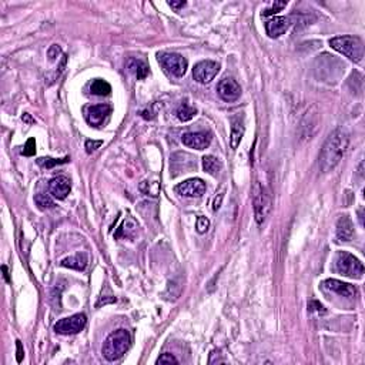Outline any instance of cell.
<instances>
[{
	"mask_svg": "<svg viewBox=\"0 0 365 365\" xmlns=\"http://www.w3.org/2000/svg\"><path fill=\"white\" fill-rule=\"evenodd\" d=\"M348 149V134L342 129H335L322 146V150L318 157V165L322 173H328L335 168L342 160Z\"/></svg>",
	"mask_w": 365,
	"mask_h": 365,
	"instance_id": "cell-1",
	"label": "cell"
},
{
	"mask_svg": "<svg viewBox=\"0 0 365 365\" xmlns=\"http://www.w3.org/2000/svg\"><path fill=\"white\" fill-rule=\"evenodd\" d=\"M130 344H131V337L129 331L123 328L113 331L103 344V350H102L103 357L107 361H117L127 353Z\"/></svg>",
	"mask_w": 365,
	"mask_h": 365,
	"instance_id": "cell-2",
	"label": "cell"
},
{
	"mask_svg": "<svg viewBox=\"0 0 365 365\" xmlns=\"http://www.w3.org/2000/svg\"><path fill=\"white\" fill-rule=\"evenodd\" d=\"M330 46L345 57L360 63L364 57V45L363 40L357 36H337L330 40Z\"/></svg>",
	"mask_w": 365,
	"mask_h": 365,
	"instance_id": "cell-3",
	"label": "cell"
},
{
	"mask_svg": "<svg viewBox=\"0 0 365 365\" xmlns=\"http://www.w3.org/2000/svg\"><path fill=\"white\" fill-rule=\"evenodd\" d=\"M253 206L256 221L257 224H262L271 211V197L268 190L259 181L254 184L253 189Z\"/></svg>",
	"mask_w": 365,
	"mask_h": 365,
	"instance_id": "cell-4",
	"label": "cell"
},
{
	"mask_svg": "<svg viewBox=\"0 0 365 365\" xmlns=\"http://www.w3.org/2000/svg\"><path fill=\"white\" fill-rule=\"evenodd\" d=\"M335 268L337 271L350 278H361L364 274V265L353 254L340 251L335 257Z\"/></svg>",
	"mask_w": 365,
	"mask_h": 365,
	"instance_id": "cell-5",
	"label": "cell"
},
{
	"mask_svg": "<svg viewBox=\"0 0 365 365\" xmlns=\"http://www.w3.org/2000/svg\"><path fill=\"white\" fill-rule=\"evenodd\" d=\"M158 61L168 73L173 76L181 77L187 70V60L178 53H161L158 54Z\"/></svg>",
	"mask_w": 365,
	"mask_h": 365,
	"instance_id": "cell-6",
	"label": "cell"
},
{
	"mask_svg": "<svg viewBox=\"0 0 365 365\" xmlns=\"http://www.w3.org/2000/svg\"><path fill=\"white\" fill-rule=\"evenodd\" d=\"M86 321L87 318L84 314H74L71 317L61 318L54 324V331L61 335H73L86 327Z\"/></svg>",
	"mask_w": 365,
	"mask_h": 365,
	"instance_id": "cell-7",
	"label": "cell"
},
{
	"mask_svg": "<svg viewBox=\"0 0 365 365\" xmlns=\"http://www.w3.org/2000/svg\"><path fill=\"white\" fill-rule=\"evenodd\" d=\"M218 70H220L218 63L211 61V60H204V61H200L194 66L193 77L196 82L201 83V84H207L217 76Z\"/></svg>",
	"mask_w": 365,
	"mask_h": 365,
	"instance_id": "cell-8",
	"label": "cell"
},
{
	"mask_svg": "<svg viewBox=\"0 0 365 365\" xmlns=\"http://www.w3.org/2000/svg\"><path fill=\"white\" fill-rule=\"evenodd\" d=\"M176 193L183 197L197 199L206 193V183L201 178H190L176 186Z\"/></svg>",
	"mask_w": 365,
	"mask_h": 365,
	"instance_id": "cell-9",
	"label": "cell"
},
{
	"mask_svg": "<svg viewBox=\"0 0 365 365\" xmlns=\"http://www.w3.org/2000/svg\"><path fill=\"white\" fill-rule=\"evenodd\" d=\"M217 93L225 102H236L241 96V87L234 79L225 77V79H223L221 82L218 83Z\"/></svg>",
	"mask_w": 365,
	"mask_h": 365,
	"instance_id": "cell-10",
	"label": "cell"
},
{
	"mask_svg": "<svg viewBox=\"0 0 365 365\" xmlns=\"http://www.w3.org/2000/svg\"><path fill=\"white\" fill-rule=\"evenodd\" d=\"M111 113V107L108 104H96V106H90L86 108V120L89 124L99 127L102 126L107 117Z\"/></svg>",
	"mask_w": 365,
	"mask_h": 365,
	"instance_id": "cell-11",
	"label": "cell"
},
{
	"mask_svg": "<svg viewBox=\"0 0 365 365\" xmlns=\"http://www.w3.org/2000/svg\"><path fill=\"white\" fill-rule=\"evenodd\" d=\"M181 142L184 146H187L190 149H196V150H204L211 144V134L210 133H203V131H197V133H186L181 137Z\"/></svg>",
	"mask_w": 365,
	"mask_h": 365,
	"instance_id": "cell-12",
	"label": "cell"
},
{
	"mask_svg": "<svg viewBox=\"0 0 365 365\" xmlns=\"http://www.w3.org/2000/svg\"><path fill=\"white\" fill-rule=\"evenodd\" d=\"M322 287L328 291H332L335 294L341 295V297H345V298H350L353 300L357 295V288L351 285V284L342 283V281H338V280H334V278H330V280H325L322 283Z\"/></svg>",
	"mask_w": 365,
	"mask_h": 365,
	"instance_id": "cell-13",
	"label": "cell"
},
{
	"mask_svg": "<svg viewBox=\"0 0 365 365\" xmlns=\"http://www.w3.org/2000/svg\"><path fill=\"white\" fill-rule=\"evenodd\" d=\"M71 190V183L67 177L57 176L50 181V193L57 200H64Z\"/></svg>",
	"mask_w": 365,
	"mask_h": 365,
	"instance_id": "cell-14",
	"label": "cell"
},
{
	"mask_svg": "<svg viewBox=\"0 0 365 365\" xmlns=\"http://www.w3.org/2000/svg\"><path fill=\"white\" fill-rule=\"evenodd\" d=\"M290 24L291 23H290L288 17H272L271 20H268L265 23L267 35L272 37V39H277V37H280L288 30Z\"/></svg>",
	"mask_w": 365,
	"mask_h": 365,
	"instance_id": "cell-15",
	"label": "cell"
},
{
	"mask_svg": "<svg viewBox=\"0 0 365 365\" xmlns=\"http://www.w3.org/2000/svg\"><path fill=\"white\" fill-rule=\"evenodd\" d=\"M354 225L348 215H342L337 221V238L340 241H350L353 238Z\"/></svg>",
	"mask_w": 365,
	"mask_h": 365,
	"instance_id": "cell-16",
	"label": "cell"
},
{
	"mask_svg": "<svg viewBox=\"0 0 365 365\" xmlns=\"http://www.w3.org/2000/svg\"><path fill=\"white\" fill-rule=\"evenodd\" d=\"M87 262H89V257L86 253H77L71 257L61 260V265L66 267V268H73V270L83 271L87 267Z\"/></svg>",
	"mask_w": 365,
	"mask_h": 365,
	"instance_id": "cell-17",
	"label": "cell"
},
{
	"mask_svg": "<svg viewBox=\"0 0 365 365\" xmlns=\"http://www.w3.org/2000/svg\"><path fill=\"white\" fill-rule=\"evenodd\" d=\"M127 69L139 80H143L149 76V66L140 59H130L127 61Z\"/></svg>",
	"mask_w": 365,
	"mask_h": 365,
	"instance_id": "cell-18",
	"label": "cell"
},
{
	"mask_svg": "<svg viewBox=\"0 0 365 365\" xmlns=\"http://www.w3.org/2000/svg\"><path fill=\"white\" fill-rule=\"evenodd\" d=\"M203 168L210 176H217L223 168V163L214 156H206L203 157Z\"/></svg>",
	"mask_w": 365,
	"mask_h": 365,
	"instance_id": "cell-19",
	"label": "cell"
},
{
	"mask_svg": "<svg viewBox=\"0 0 365 365\" xmlns=\"http://www.w3.org/2000/svg\"><path fill=\"white\" fill-rule=\"evenodd\" d=\"M244 136V126L243 123H240L238 120L233 123V127H231V134H230V147L236 150L237 147L240 146L241 139Z\"/></svg>",
	"mask_w": 365,
	"mask_h": 365,
	"instance_id": "cell-20",
	"label": "cell"
},
{
	"mask_svg": "<svg viewBox=\"0 0 365 365\" xmlns=\"http://www.w3.org/2000/svg\"><path fill=\"white\" fill-rule=\"evenodd\" d=\"M111 92V86L102 79H96L90 84V93L95 96H108Z\"/></svg>",
	"mask_w": 365,
	"mask_h": 365,
	"instance_id": "cell-21",
	"label": "cell"
},
{
	"mask_svg": "<svg viewBox=\"0 0 365 365\" xmlns=\"http://www.w3.org/2000/svg\"><path fill=\"white\" fill-rule=\"evenodd\" d=\"M136 231H137V223L129 217L123 225L118 228V231L116 233V237H126V238H131V237H134L136 234Z\"/></svg>",
	"mask_w": 365,
	"mask_h": 365,
	"instance_id": "cell-22",
	"label": "cell"
},
{
	"mask_svg": "<svg viewBox=\"0 0 365 365\" xmlns=\"http://www.w3.org/2000/svg\"><path fill=\"white\" fill-rule=\"evenodd\" d=\"M196 114H197V110L193 106H190L189 103H183L177 110V117L180 121H190Z\"/></svg>",
	"mask_w": 365,
	"mask_h": 365,
	"instance_id": "cell-23",
	"label": "cell"
},
{
	"mask_svg": "<svg viewBox=\"0 0 365 365\" xmlns=\"http://www.w3.org/2000/svg\"><path fill=\"white\" fill-rule=\"evenodd\" d=\"M35 201H36V204L39 206V209H42V210H46V209H53V207H54V201L50 199V196H48V194H43V193L36 194Z\"/></svg>",
	"mask_w": 365,
	"mask_h": 365,
	"instance_id": "cell-24",
	"label": "cell"
},
{
	"mask_svg": "<svg viewBox=\"0 0 365 365\" xmlns=\"http://www.w3.org/2000/svg\"><path fill=\"white\" fill-rule=\"evenodd\" d=\"M69 161V157H66V158H61V160H57V158H50V157H42V158H39L37 160V164L42 165V167H46V168H52V167H54V165H59V164H63V163H67Z\"/></svg>",
	"mask_w": 365,
	"mask_h": 365,
	"instance_id": "cell-25",
	"label": "cell"
},
{
	"mask_svg": "<svg viewBox=\"0 0 365 365\" xmlns=\"http://www.w3.org/2000/svg\"><path fill=\"white\" fill-rule=\"evenodd\" d=\"M285 6H287V1H275L271 7L265 9V10L262 12V16H272V14L278 13L280 10H283Z\"/></svg>",
	"mask_w": 365,
	"mask_h": 365,
	"instance_id": "cell-26",
	"label": "cell"
},
{
	"mask_svg": "<svg viewBox=\"0 0 365 365\" xmlns=\"http://www.w3.org/2000/svg\"><path fill=\"white\" fill-rule=\"evenodd\" d=\"M142 184L147 186V190H144V191H143V193H144V194H147V196H153V197H156V196L158 194V191H160V186H158V183H157V181H154V183L143 181Z\"/></svg>",
	"mask_w": 365,
	"mask_h": 365,
	"instance_id": "cell-27",
	"label": "cell"
},
{
	"mask_svg": "<svg viewBox=\"0 0 365 365\" xmlns=\"http://www.w3.org/2000/svg\"><path fill=\"white\" fill-rule=\"evenodd\" d=\"M209 227H210V220H209L207 217H203V215H200V217L197 218V224H196L197 233L204 234V233L209 230Z\"/></svg>",
	"mask_w": 365,
	"mask_h": 365,
	"instance_id": "cell-28",
	"label": "cell"
},
{
	"mask_svg": "<svg viewBox=\"0 0 365 365\" xmlns=\"http://www.w3.org/2000/svg\"><path fill=\"white\" fill-rule=\"evenodd\" d=\"M36 153V142L35 139H29L26 144H24V149L22 154L23 156H27V157H30V156H35Z\"/></svg>",
	"mask_w": 365,
	"mask_h": 365,
	"instance_id": "cell-29",
	"label": "cell"
},
{
	"mask_svg": "<svg viewBox=\"0 0 365 365\" xmlns=\"http://www.w3.org/2000/svg\"><path fill=\"white\" fill-rule=\"evenodd\" d=\"M178 363V360H177L176 357L173 355V354L170 353H165L163 354L158 360H157V364H177Z\"/></svg>",
	"mask_w": 365,
	"mask_h": 365,
	"instance_id": "cell-30",
	"label": "cell"
},
{
	"mask_svg": "<svg viewBox=\"0 0 365 365\" xmlns=\"http://www.w3.org/2000/svg\"><path fill=\"white\" fill-rule=\"evenodd\" d=\"M102 144H103L102 140H87L86 144H84V147H86V152L90 154V153H95L97 149H100V147H102Z\"/></svg>",
	"mask_w": 365,
	"mask_h": 365,
	"instance_id": "cell-31",
	"label": "cell"
},
{
	"mask_svg": "<svg viewBox=\"0 0 365 365\" xmlns=\"http://www.w3.org/2000/svg\"><path fill=\"white\" fill-rule=\"evenodd\" d=\"M60 54H61V49H60L59 45H53V46H50L48 52V56H49V60L50 61H54V60L59 57Z\"/></svg>",
	"mask_w": 365,
	"mask_h": 365,
	"instance_id": "cell-32",
	"label": "cell"
},
{
	"mask_svg": "<svg viewBox=\"0 0 365 365\" xmlns=\"http://www.w3.org/2000/svg\"><path fill=\"white\" fill-rule=\"evenodd\" d=\"M224 199V193H220L215 199H214V203H212V210L214 211H217L220 207H221V201H223Z\"/></svg>",
	"mask_w": 365,
	"mask_h": 365,
	"instance_id": "cell-33",
	"label": "cell"
},
{
	"mask_svg": "<svg viewBox=\"0 0 365 365\" xmlns=\"http://www.w3.org/2000/svg\"><path fill=\"white\" fill-rule=\"evenodd\" d=\"M168 6L170 7H173V9H176V10H178V9H183L184 6H186V1H168Z\"/></svg>",
	"mask_w": 365,
	"mask_h": 365,
	"instance_id": "cell-34",
	"label": "cell"
},
{
	"mask_svg": "<svg viewBox=\"0 0 365 365\" xmlns=\"http://www.w3.org/2000/svg\"><path fill=\"white\" fill-rule=\"evenodd\" d=\"M308 308H310V311H313V310H315V311H321V313H324V307L321 306L319 303H315V301H313V303H310V306H308Z\"/></svg>",
	"mask_w": 365,
	"mask_h": 365,
	"instance_id": "cell-35",
	"label": "cell"
},
{
	"mask_svg": "<svg viewBox=\"0 0 365 365\" xmlns=\"http://www.w3.org/2000/svg\"><path fill=\"white\" fill-rule=\"evenodd\" d=\"M16 347H17V363H22V360H23V348H22V342L16 341Z\"/></svg>",
	"mask_w": 365,
	"mask_h": 365,
	"instance_id": "cell-36",
	"label": "cell"
},
{
	"mask_svg": "<svg viewBox=\"0 0 365 365\" xmlns=\"http://www.w3.org/2000/svg\"><path fill=\"white\" fill-rule=\"evenodd\" d=\"M1 270H3V272H4V278H6V281H7V283H10V278H9V274H7V267H6V265H3V267H1Z\"/></svg>",
	"mask_w": 365,
	"mask_h": 365,
	"instance_id": "cell-37",
	"label": "cell"
},
{
	"mask_svg": "<svg viewBox=\"0 0 365 365\" xmlns=\"http://www.w3.org/2000/svg\"><path fill=\"white\" fill-rule=\"evenodd\" d=\"M22 118H23L24 121H29V123H33V120H32V118L29 117V114H27V113H26V114H24V116Z\"/></svg>",
	"mask_w": 365,
	"mask_h": 365,
	"instance_id": "cell-38",
	"label": "cell"
}]
</instances>
